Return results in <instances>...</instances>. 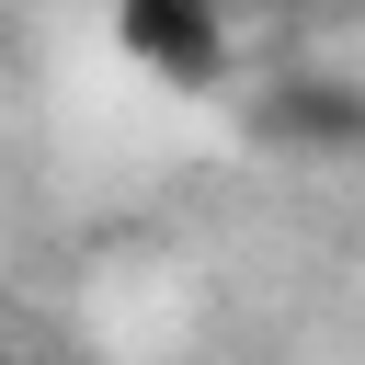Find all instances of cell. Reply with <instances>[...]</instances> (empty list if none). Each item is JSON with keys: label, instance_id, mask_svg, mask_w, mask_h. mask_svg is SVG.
Here are the masks:
<instances>
[{"label": "cell", "instance_id": "1", "mask_svg": "<svg viewBox=\"0 0 365 365\" xmlns=\"http://www.w3.org/2000/svg\"><path fill=\"white\" fill-rule=\"evenodd\" d=\"M114 46L171 80V91H205L228 68V0H114Z\"/></svg>", "mask_w": 365, "mask_h": 365}]
</instances>
